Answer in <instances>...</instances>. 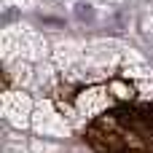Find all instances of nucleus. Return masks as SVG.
Returning <instances> with one entry per match:
<instances>
[{
  "label": "nucleus",
  "instance_id": "nucleus-1",
  "mask_svg": "<svg viewBox=\"0 0 153 153\" xmlns=\"http://www.w3.org/2000/svg\"><path fill=\"white\" fill-rule=\"evenodd\" d=\"M3 116L8 124H13L16 129H24L30 124V116H32V102L27 94H19V91H8L3 94Z\"/></svg>",
  "mask_w": 153,
  "mask_h": 153
},
{
  "label": "nucleus",
  "instance_id": "nucleus-2",
  "mask_svg": "<svg viewBox=\"0 0 153 153\" xmlns=\"http://www.w3.org/2000/svg\"><path fill=\"white\" fill-rule=\"evenodd\" d=\"M32 129H35L38 134H56V137H59V134H67V124L62 121L59 113L51 110L48 102H40L38 110L32 113Z\"/></svg>",
  "mask_w": 153,
  "mask_h": 153
},
{
  "label": "nucleus",
  "instance_id": "nucleus-3",
  "mask_svg": "<svg viewBox=\"0 0 153 153\" xmlns=\"http://www.w3.org/2000/svg\"><path fill=\"white\" fill-rule=\"evenodd\" d=\"M16 38H19V56L24 59H43L48 54V46L43 40V35H38L30 27H13Z\"/></svg>",
  "mask_w": 153,
  "mask_h": 153
},
{
  "label": "nucleus",
  "instance_id": "nucleus-4",
  "mask_svg": "<svg viewBox=\"0 0 153 153\" xmlns=\"http://www.w3.org/2000/svg\"><path fill=\"white\" fill-rule=\"evenodd\" d=\"M54 59L59 67H65L67 73H78L81 70V62H83V48L75 46V43H56L54 48Z\"/></svg>",
  "mask_w": 153,
  "mask_h": 153
},
{
  "label": "nucleus",
  "instance_id": "nucleus-5",
  "mask_svg": "<svg viewBox=\"0 0 153 153\" xmlns=\"http://www.w3.org/2000/svg\"><path fill=\"white\" fill-rule=\"evenodd\" d=\"M108 105H110L108 89H89V91H83V94L78 97V110H81L83 116H94V113L105 110Z\"/></svg>",
  "mask_w": 153,
  "mask_h": 153
},
{
  "label": "nucleus",
  "instance_id": "nucleus-6",
  "mask_svg": "<svg viewBox=\"0 0 153 153\" xmlns=\"http://www.w3.org/2000/svg\"><path fill=\"white\" fill-rule=\"evenodd\" d=\"M121 65H124V73H126L129 78H137V81H148V78H153L151 65H148L137 51H132V48H126V51H124Z\"/></svg>",
  "mask_w": 153,
  "mask_h": 153
},
{
  "label": "nucleus",
  "instance_id": "nucleus-7",
  "mask_svg": "<svg viewBox=\"0 0 153 153\" xmlns=\"http://www.w3.org/2000/svg\"><path fill=\"white\" fill-rule=\"evenodd\" d=\"M13 56H19V38H16V30H5L3 32V59L11 65Z\"/></svg>",
  "mask_w": 153,
  "mask_h": 153
},
{
  "label": "nucleus",
  "instance_id": "nucleus-8",
  "mask_svg": "<svg viewBox=\"0 0 153 153\" xmlns=\"http://www.w3.org/2000/svg\"><path fill=\"white\" fill-rule=\"evenodd\" d=\"M11 81H13V83H22V86H27V83L32 81V70H30V65H27V62H19V65H13V67H11Z\"/></svg>",
  "mask_w": 153,
  "mask_h": 153
},
{
  "label": "nucleus",
  "instance_id": "nucleus-9",
  "mask_svg": "<svg viewBox=\"0 0 153 153\" xmlns=\"http://www.w3.org/2000/svg\"><path fill=\"white\" fill-rule=\"evenodd\" d=\"M35 153H56V145H48V143H35L32 145Z\"/></svg>",
  "mask_w": 153,
  "mask_h": 153
},
{
  "label": "nucleus",
  "instance_id": "nucleus-10",
  "mask_svg": "<svg viewBox=\"0 0 153 153\" xmlns=\"http://www.w3.org/2000/svg\"><path fill=\"white\" fill-rule=\"evenodd\" d=\"M3 153H27L24 145H16V143H5V151Z\"/></svg>",
  "mask_w": 153,
  "mask_h": 153
},
{
  "label": "nucleus",
  "instance_id": "nucleus-11",
  "mask_svg": "<svg viewBox=\"0 0 153 153\" xmlns=\"http://www.w3.org/2000/svg\"><path fill=\"white\" fill-rule=\"evenodd\" d=\"M145 30H148V35L153 38V19H148V22H145Z\"/></svg>",
  "mask_w": 153,
  "mask_h": 153
}]
</instances>
